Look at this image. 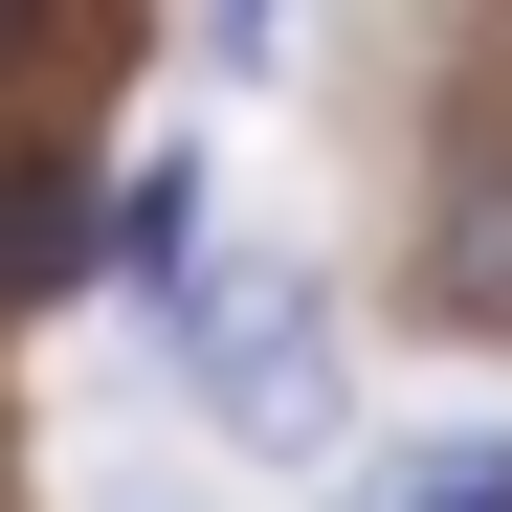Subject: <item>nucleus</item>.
Returning <instances> with one entry per match:
<instances>
[{"label": "nucleus", "instance_id": "f257e3e1", "mask_svg": "<svg viewBox=\"0 0 512 512\" xmlns=\"http://www.w3.org/2000/svg\"><path fill=\"white\" fill-rule=\"evenodd\" d=\"M179 401L223 423V446H312L334 423V312H312V268H268V245H245V268H179Z\"/></svg>", "mask_w": 512, "mask_h": 512}, {"label": "nucleus", "instance_id": "f03ea898", "mask_svg": "<svg viewBox=\"0 0 512 512\" xmlns=\"http://www.w3.org/2000/svg\"><path fill=\"white\" fill-rule=\"evenodd\" d=\"M401 312L468 334V357H512V90H468L401 156Z\"/></svg>", "mask_w": 512, "mask_h": 512}, {"label": "nucleus", "instance_id": "7ed1b4c3", "mask_svg": "<svg viewBox=\"0 0 512 512\" xmlns=\"http://www.w3.org/2000/svg\"><path fill=\"white\" fill-rule=\"evenodd\" d=\"M90 268H112V179H90L67 134H0V334H23V312H67Z\"/></svg>", "mask_w": 512, "mask_h": 512}, {"label": "nucleus", "instance_id": "20e7f679", "mask_svg": "<svg viewBox=\"0 0 512 512\" xmlns=\"http://www.w3.org/2000/svg\"><path fill=\"white\" fill-rule=\"evenodd\" d=\"M112 268H134V290L201 268V156H134V179H112Z\"/></svg>", "mask_w": 512, "mask_h": 512}, {"label": "nucleus", "instance_id": "39448f33", "mask_svg": "<svg viewBox=\"0 0 512 512\" xmlns=\"http://www.w3.org/2000/svg\"><path fill=\"white\" fill-rule=\"evenodd\" d=\"M357 512H512V423H446V446H401Z\"/></svg>", "mask_w": 512, "mask_h": 512}]
</instances>
